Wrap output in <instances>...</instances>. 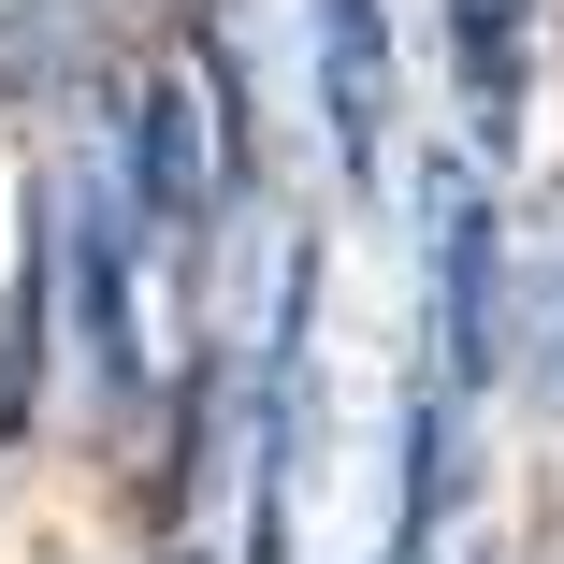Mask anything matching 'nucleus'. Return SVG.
Here are the masks:
<instances>
[{"label": "nucleus", "instance_id": "3", "mask_svg": "<svg viewBox=\"0 0 564 564\" xmlns=\"http://www.w3.org/2000/svg\"><path fill=\"white\" fill-rule=\"evenodd\" d=\"M73 333H87L101 391L145 377V318H131V188H117V174L73 188Z\"/></svg>", "mask_w": 564, "mask_h": 564}, {"label": "nucleus", "instance_id": "4", "mask_svg": "<svg viewBox=\"0 0 564 564\" xmlns=\"http://www.w3.org/2000/svg\"><path fill=\"white\" fill-rule=\"evenodd\" d=\"M448 30H464V87H478V131L507 145V131H521V0H464Z\"/></svg>", "mask_w": 564, "mask_h": 564}, {"label": "nucleus", "instance_id": "1", "mask_svg": "<svg viewBox=\"0 0 564 564\" xmlns=\"http://www.w3.org/2000/svg\"><path fill=\"white\" fill-rule=\"evenodd\" d=\"M420 261H434V333H448V405L492 377V203L464 160L420 174Z\"/></svg>", "mask_w": 564, "mask_h": 564}, {"label": "nucleus", "instance_id": "2", "mask_svg": "<svg viewBox=\"0 0 564 564\" xmlns=\"http://www.w3.org/2000/svg\"><path fill=\"white\" fill-rule=\"evenodd\" d=\"M304 44H318V117L333 160L377 174L391 160V0H304Z\"/></svg>", "mask_w": 564, "mask_h": 564}, {"label": "nucleus", "instance_id": "6", "mask_svg": "<svg viewBox=\"0 0 564 564\" xmlns=\"http://www.w3.org/2000/svg\"><path fill=\"white\" fill-rule=\"evenodd\" d=\"M131 131H145V203L188 217V203H203V188H188V87H145V101H131Z\"/></svg>", "mask_w": 564, "mask_h": 564}, {"label": "nucleus", "instance_id": "5", "mask_svg": "<svg viewBox=\"0 0 564 564\" xmlns=\"http://www.w3.org/2000/svg\"><path fill=\"white\" fill-rule=\"evenodd\" d=\"M30 391H44V247L15 261V304H0V448L30 434Z\"/></svg>", "mask_w": 564, "mask_h": 564}]
</instances>
